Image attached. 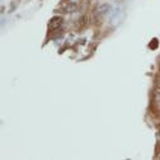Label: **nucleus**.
Instances as JSON below:
<instances>
[{"instance_id":"obj_1","label":"nucleus","mask_w":160,"mask_h":160,"mask_svg":"<svg viewBox=\"0 0 160 160\" xmlns=\"http://www.w3.org/2000/svg\"><path fill=\"white\" fill-rule=\"evenodd\" d=\"M79 10V4L75 2H68L65 4H62L61 7L58 8L60 13H64V14H70V13H75Z\"/></svg>"},{"instance_id":"obj_2","label":"nucleus","mask_w":160,"mask_h":160,"mask_svg":"<svg viewBox=\"0 0 160 160\" xmlns=\"http://www.w3.org/2000/svg\"><path fill=\"white\" fill-rule=\"evenodd\" d=\"M62 18L61 17H55V18H52L51 21H50V23H48V28L51 29V31H55V29H60L61 28V26H62Z\"/></svg>"},{"instance_id":"obj_3","label":"nucleus","mask_w":160,"mask_h":160,"mask_svg":"<svg viewBox=\"0 0 160 160\" xmlns=\"http://www.w3.org/2000/svg\"><path fill=\"white\" fill-rule=\"evenodd\" d=\"M109 10H111V5L107 4V3H104V4H101V5L97 8V14H99V15H104V14H107Z\"/></svg>"}]
</instances>
